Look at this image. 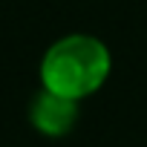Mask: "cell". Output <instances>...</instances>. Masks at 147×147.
I'll use <instances>...</instances> for the list:
<instances>
[{
    "mask_svg": "<svg viewBox=\"0 0 147 147\" xmlns=\"http://www.w3.org/2000/svg\"><path fill=\"white\" fill-rule=\"evenodd\" d=\"M113 69V55L95 35L58 38L40 58V84L72 101H84L104 87Z\"/></svg>",
    "mask_w": 147,
    "mask_h": 147,
    "instance_id": "6da1fadb",
    "label": "cell"
},
{
    "mask_svg": "<svg viewBox=\"0 0 147 147\" xmlns=\"http://www.w3.org/2000/svg\"><path fill=\"white\" fill-rule=\"evenodd\" d=\"M78 104L81 101L40 90L29 104V124L46 138H63L78 124Z\"/></svg>",
    "mask_w": 147,
    "mask_h": 147,
    "instance_id": "7a4b0ae2",
    "label": "cell"
}]
</instances>
